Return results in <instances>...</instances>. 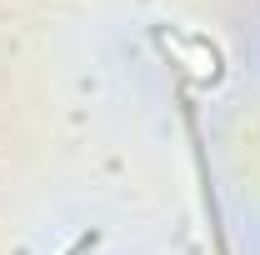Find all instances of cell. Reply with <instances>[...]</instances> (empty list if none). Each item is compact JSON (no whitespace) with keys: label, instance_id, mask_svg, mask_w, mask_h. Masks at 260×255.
Here are the masks:
<instances>
[{"label":"cell","instance_id":"1","mask_svg":"<svg viewBox=\"0 0 260 255\" xmlns=\"http://www.w3.org/2000/svg\"><path fill=\"white\" fill-rule=\"evenodd\" d=\"M95 245H100V230H85V235H80L65 255H95Z\"/></svg>","mask_w":260,"mask_h":255}]
</instances>
